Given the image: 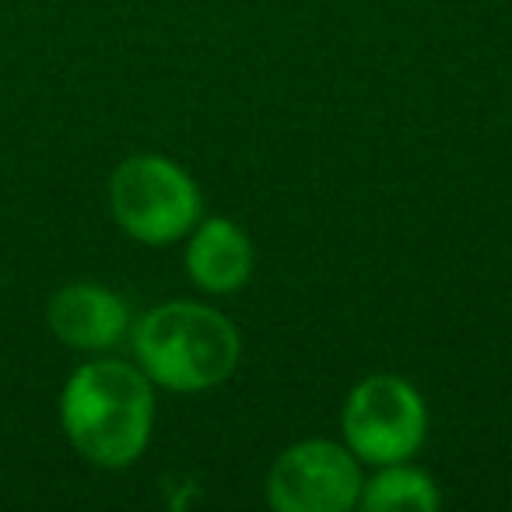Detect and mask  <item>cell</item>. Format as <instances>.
<instances>
[{
    "label": "cell",
    "instance_id": "obj_2",
    "mask_svg": "<svg viewBox=\"0 0 512 512\" xmlns=\"http://www.w3.org/2000/svg\"><path fill=\"white\" fill-rule=\"evenodd\" d=\"M134 351L144 376L165 390L197 393L225 383L242 355L239 330L211 306L165 302L141 316Z\"/></svg>",
    "mask_w": 512,
    "mask_h": 512
},
{
    "label": "cell",
    "instance_id": "obj_5",
    "mask_svg": "<svg viewBox=\"0 0 512 512\" xmlns=\"http://www.w3.org/2000/svg\"><path fill=\"white\" fill-rule=\"evenodd\" d=\"M267 495L281 512H348L362 495V474L344 446L309 439L278 456Z\"/></svg>",
    "mask_w": 512,
    "mask_h": 512
},
{
    "label": "cell",
    "instance_id": "obj_3",
    "mask_svg": "<svg viewBox=\"0 0 512 512\" xmlns=\"http://www.w3.org/2000/svg\"><path fill=\"white\" fill-rule=\"evenodd\" d=\"M109 207L130 239L169 246L197 228L200 190L169 158L134 155L109 179Z\"/></svg>",
    "mask_w": 512,
    "mask_h": 512
},
{
    "label": "cell",
    "instance_id": "obj_4",
    "mask_svg": "<svg viewBox=\"0 0 512 512\" xmlns=\"http://www.w3.org/2000/svg\"><path fill=\"white\" fill-rule=\"evenodd\" d=\"M344 439L355 456L372 467L404 463L425 442V400L400 376H369L351 390L341 414Z\"/></svg>",
    "mask_w": 512,
    "mask_h": 512
},
{
    "label": "cell",
    "instance_id": "obj_1",
    "mask_svg": "<svg viewBox=\"0 0 512 512\" xmlns=\"http://www.w3.org/2000/svg\"><path fill=\"white\" fill-rule=\"evenodd\" d=\"M67 439L95 467H127L144 453L155 425L151 379L127 362H88L67 379L60 397Z\"/></svg>",
    "mask_w": 512,
    "mask_h": 512
},
{
    "label": "cell",
    "instance_id": "obj_7",
    "mask_svg": "<svg viewBox=\"0 0 512 512\" xmlns=\"http://www.w3.org/2000/svg\"><path fill=\"white\" fill-rule=\"evenodd\" d=\"M186 271L211 295L239 292L253 274V242L228 218L200 221L186 249Z\"/></svg>",
    "mask_w": 512,
    "mask_h": 512
},
{
    "label": "cell",
    "instance_id": "obj_8",
    "mask_svg": "<svg viewBox=\"0 0 512 512\" xmlns=\"http://www.w3.org/2000/svg\"><path fill=\"white\" fill-rule=\"evenodd\" d=\"M358 502H362V509H369V512H386V509L432 512L442 505V495L425 470L407 467V463H386L372 481H362Z\"/></svg>",
    "mask_w": 512,
    "mask_h": 512
},
{
    "label": "cell",
    "instance_id": "obj_6",
    "mask_svg": "<svg viewBox=\"0 0 512 512\" xmlns=\"http://www.w3.org/2000/svg\"><path fill=\"white\" fill-rule=\"evenodd\" d=\"M53 334L81 351H106L127 334L130 309L116 292L92 281H78L53 295L46 309Z\"/></svg>",
    "mask_w": 512,
    "mask_h": 512
}]
</instances>
